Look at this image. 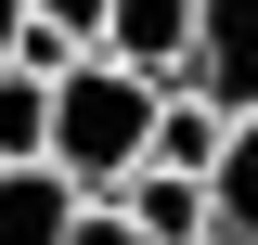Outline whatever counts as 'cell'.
I'll return each mask as SVG.
<instances>
[{
  "label": "cell",
  "mask_w": 258,
  "mask_h": 245,
  "mask_svg": "<svg viewBox=\"0 0 258 245\" xmlns=\"http://www.w3.org/2000/svg\"><path fill=\"white\" fill-rule=\"evenodd\" d=\"M103 13H116V0H39V26L78 39V52H103Z\"/></svg>",
  "instance_id": "9"
},
{
  "label": "cell",
  "mask_w": 258,
  "mask_h": 245,
  "mask_svg": "<svg viewBox=\"0 0 258 245\" xmlns=\"http://www.w3.org/2000/svg\"><path fill=\"white\" fill-rule=\"evenodd\" d=\"M64 245H142V219H129L116 194H91V207H78V232H64Z\"/></svg>",
  "instance_id": "10"
},
{
  "label": "cell",
  "mask_w": 258,
  "mask_h": 245,
  "mask_svg": "<svg viewBox=\"0 0 258 245\" xmlns=\"http://www.w3.org/2000/svg\"><path fill=\"white\" fill-rule=\"evenodd\" d=\"M116 207L142 219V245H220V207H207V181H194V168H129Z\"/></svg>",
  "instance_id": "3"
},
{
  "label": "cell",
  "mask_w": 258,
  "mask_h": 245,
  "mask_svg": "<svg viewBox=\"0 0 258 245\" xmlns=\"http://www.w3.org/2000/svg\"><path fill=\"white\" fill-rule=\"evenodd\" d=\"M78 207H91V194L64 181L52 155H26V168H0V245H64V232H78Z\"/></svg>",
  "instance_id": "4"
},
{
  "label": "cell",
  "mask_w": 258,
  "mask_h": 245,
  "mask_svg": "<svg viewBox=\"0 0 258 245\" xmlns=\"http://www.w3.org/2000/svg\"><path fill=\"white\" fill-rule=\"evenodd\" d=\"M155 103H168V78H142L116 52H78L52 78V168L78 194H116L129 168H155Z\"/></svg>",
  "instance_id": "1"
},
{
  "label": "cell",
  "mask_w": 258,
  "mask_h": 245,
  "mask_svg": "<svg viewBox=\"0 0 258 245\" xmlns=\"http://www.w3.org/2000/svg\"><path fill=\"white\" fill-rule=\"evenodd\" d=\"M26 155H52V78L0 65V168H26Z\"/></svg>",
  "instance_id": "8"
},
{
  "label": "cell",
  "mask_w": 258,
  "mask_h": 245,
  "mask_svg": "<svg viewBox=\"0 0 258 245\" xmlns=\"http://www.w3.org/2000/svg\"><path fill=\"white\" fill-rule=\"evenodd\" d=\"M220 142H232L220 103H194V91H168V103H155V168H194V181H207V168H220Z\"/></svg>",
  "instance_id": "7"
},
{
  "label": "cell",
  "mask_w": 258,
  "mask_h": 245,
  "mask_svg": "<svg viewBox=\"0 0 258 245\" xmlns=\"http://www.w3.org/2000/svg\"><path fill=\"white\" fill-rule=\"evenodd\" d=\"M168 91L220 103V116H258V0H207L194 13V52H181Z\"/></svg>",
  "instance_id": "2"
},
{
  "label": "cell",
  "mask_w": 258,
  "mask_h": 245,
  "mask_svg": "<svg viewBox=\"0 0 258 245\" xmlns=\"http://www.w3.org/2000/svg\"><path fill=\"white\" fill-rule=\"evenodd\" d=\"M39 52V0H0V65H26Z\"/></svg>",
  "instance_id": "11"
},
{
  "label": "cell",
  "mask_w": 258,
  "mask_h": 245,
  "mask_svg": "<svg viewBox=\"0 0 258 245\" xmlns=\"http://www.w3.org/2000/svg\"><path fill=\"white\" fill-rule=\"evenodd\" d=\"M207 207H220V245H258V116H232L220 168H207Z\"/></svg>",
  "instance_id": "6"
},
{
  "label": "cell",
  "mask_w": 258,
  "mask_h": 245,
  "mask_svg": "<svg viewBox=\"0 0 258 245\" xmlns=\"http://www.w3.org/2000/svg\"><path fill=\"white\" fill-rule=\"evenodd\" d=\"M194 13H207V0H116V13H103V52H116V65H142V78H181Z\"/></svg>",
  "instance_id": "5"
}]
</instances>
